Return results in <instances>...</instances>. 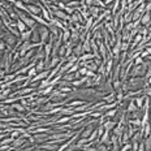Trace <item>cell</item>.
<instances>
[{"mask_svg": "<svg viewBox=\"0 0 151 151\" xmlns=\"http://www.w3.org/2000/svg\"><path fill=\"white\" fill-rule=\"evenodd\" d=\"M147 72V65L146 61L142 65H132V69L129 72V77H145Z\"/></svg>", "mask_w": 151, "mask_h": 151, "instance_id": "obj_1", "label": "cell"}, {"mask_svg": "<svg viewBox=\"0 0 151 151\" xmlns=\"http://www.w3.org/2000/svg\"><path fill=\"white\" fill-rule=\"evenodd\" d=\"M38 29H39V35H40V43H42L43 46L46 45L47 42H48L50 37H51V33H50L48 27L47 26H38Z\"/></svg>", "mask_w": 151, "mask_h": 151, "instance_id": "obj_2", "label": "cell"}, {"mask_svg": "<svg viewBox=\"0 0 151 151\" xmlns=\"http://www.w3.org/2000/svg\"><path fill=\"white\" fill-rule=\"evenodd\" d=\"M27 143V139L26 138H24L22 136H20L18 138H16V139L13 141V143L11 145L12 146V150H21L24 147V145H26Z\"/></svg>", "mask_w": 151, "mask_h": 151, "instance_id": "obj_3", "label": "cell"}, {"mask_svg": "<svg viewBox=\"0 0 151 151\" xmlns=\"http://www.w3.org/2000/svg\"><path fill=\"white\" fill-rule=\"evenodd\" d=\"M52 17H56L61 21H65V22H69V21H70V16L67 14L64 11H61V9H56V11H53Z\"/></svg>", "mask_w": 151, "mask_h": 151, "instance_id": "obj_4", "label": "cell"}, {"mask_svg": "<svg viewBox=\"0 0 151 151\" xmlns=\"http://www.w3.org/2000/svg\"><path fill=\"white\" fill-rule=\"evenodd\" d=\"M27 11H29V14H40L42 13V3L39 1L38 4H29Z\"/></svg>", "mask_w": 151, "mask_h": 151, "instance_id": "obj_5", "label": "cell"}, {"mask_svg": "<svg viewBox=\"0 0 151 151\" xmlns=\"http://www.w3.org/2000/svg\"><path fill=\"white\" fill-rule=\"evenodd\" d=\"M48 137H50L48 133H38V134H34V143H37V145L45 143V142L48 141Z\"/></svg>", "mask_w": 151, "mask_h": 151, "instance_id": "obj_6", "label": "cell"}, {"mask_svg": "<svg viewBox=\"0 0 151 151\" xmlns=\"http://www.w3.org/2000/svg\"><path fill=\"white\" fill-rule=\"evenodd\" d=\"M94 129H95V124H90V125H87V127L82 128V132H81V138H89L90 134L94 132Z\"/></svg>", "mask_w": 151, "mask_h": 151, "instance_id": "obj_7", "label": "cell"}, {"mask_svg": "<svg viewBox=\"0 0 151 151\" xmlns=\"http://www.w3.org/2000/svg\"><path fill=\"white\" fill-rule=\"evenodd\" d=\"M38 147H40V149L46 150V151H56L59 149V145H55V143H51V142H45V143H40L38 145Z\"/></svg>", "mask_w": 151, "mask_h": 151, "instance_id": "obj_8", "label": "cell"}, {"mask_svg": "<svg viewBox=\"0 0 151 151\" xmlns=\"http://www.w3.org/2000/svg\"><path fill=\"white\" fill-rule=\"evenodd\" d=\"M139 25L142 26H146V27H150L151 26V14L150 13H143L139 18Z\"/></svg>", "mask_w": 151, "mask_h": 151, "instance_id": "obj_9", "label": "cell"}, {"mask_svg": "<svg viewBox=\"0 0 151 151\" xmlns=\"http://www.w3.org/2000/svg\"><path fill=\"white\" fill-rule=\"evenodd\" d=\"M87 11H89V13L91 17L95 20V18H98L99 17V14L103 12V9L102 8H99V7H95V5H93V7H90V8H87Z\"/></svg>", "mask_w": 151, "mask_h": 151, "instance_id": "obj_10", "label": "cell"}, {"mask_svg": "<svg viewBox=\"0 0 151 151\" xmlns=\"http://www.w3.org/2000/svg\"><path fill=\"white\" fill-rule=\"evenodd\" d=\"M39 26V25H38ZM38 26L35 29L31 30V37H30V42L31 43H40V35H39V29Z\"/></svg>", "mask_w": 151, "mask_h": 151, "instance_id": "obj_11", "label": "cell"}, {"mask_svg": "<svg viewBox=\"0 0 151 151\" xmlns=\"http://www.w3.org/2000/svg\"><path fill=\"white\" fill-rule=\"evenodd\" d=\"M117 112H119L117 107H116V108H112V109H108V111H106L103 113V117H104V120H112L113 117H116Z\"/></svg>", "mask_w": 151, "mask_h": 151, "instance_id": "obj_12", "label": "cell"}, {"mask_svg": "<svg viewBox=\"0 0 151 151\" xmlns=\"http://www.w3.org/2000/svg\"><path fill=\"white\" fill-rule=\"evenodd\" d=\"M102 100L104 103H116L117 102V100H116V91H112V93L106 94V95L103 96Z\"/></svg>", "mask_w": 151, "mask_h": 151, "instance_id": "obj_13", "label": "cell"}, {"mask_svg": "<svg viewBox=\"0 0 151 151\" xmlns=\"http://www.w3.org/2000/svg\"><path fill=\"white\" fill-rule=\"evenodd\" d=\"M13 7L17 9V11H22V12H25V13H29V11H27V5L21 1V0H16V1L13 3Z\"/></svg>", "mask_w": 151, "mask_h": 151, "instance_id": "obj_14", "label": "cell"}, {"mask_svg": "<svg viewBox=\"0 0 151 151\" xmlns=\"http://www.w3.org/2000/svg\"><path fill=\"white\" fill-rule=\"evenodd\" d=\"M136 111H138V107L136 106V103H134V99H130L129 103L127 104V107H125V113H132Z\"/></svg>", "mask_w": 151, "mask_h": 151, "instance_id": "obj_15", "label": "cell"}, {"mask_svg": "<svg viewBox=\"0 0 151 151\" xmlns=\"http://www.w3.org/2000/svg\"><path fill=\"white\" fill-rule=\"evenodd\" d=\"M117 125V120H115V119H112V120H106L103 122V127H104L106 130H113V128Z\"/></svg>", "mask_w": 151, "mask_h": 151, "instance_id": "obj_16", "label": "cell"}, {"mask_svg": "<svg viewBox=\"0 0 151 151\" xmlns=\"http://www.w3.org/2000/svg\"><path fill=\"white\" fill-rule=\"evenodd\" d=\"M40 16H42L43 18H45L46 21H48V22H51V20H52V13L51 12L48 11V9H47L45 5L42 4V13H40Z\"/></svg>", "mask_w": 151, "mask_h": 151, "instance_id": "obj_17", "label": "cell"}, {"mask_svg": "<svg viewBox=\"0 0 151 151\" xmlns=\"http://www.w3.org/2000/svg\"><path fill=\"white\" fill-rule=\"evenodd\" d=\"M60 116H73L74 115V108H72V107H67L64 106L61 108L60 113H59Z\"/></svg>", "mask_w": 151, "mask_h": 151, "instance_id": "obj_18", "label": "cell"}, {"mask_svg": "<svg viewBox=\"0 0 151 151\" xmlns=\"http://www.w3.org/2000/svg\"><path fill=\"white\" fill-rule=\"evenodd\" d=\"M147 96H145V95H141V96H136V98H133L134 99V103H136V106L138 107V109H141L142 111V108H143V104H145V100H146Z\"/></svg>", "mask_w": 151, "mask_h": 151, "instance_id": "obj_19", "label": "cell"}, {"mask_svg": "<svg viewBox=\"0 0 151 151\" xmlns=\"http://www.w3.org/2000/svg\"><path fill=\"white\" fill-rule=\"evenodd\" d=\"M72 116H60V117L56 120L55 124L56 125H65V124H69V122L72 121Z\"/></svg>", "mask_w": 151, "mask_h": 151, "instance_id": "obj_20", "label": "cell"}, {"mask_svg": "<svg viewBox=\"0 0 151 151\" xmlns=\"http://www.w3.org/2000/svg\"><path fill=\"white\" fill-rule=\"evenodd\" d=\"M82 53H83V51H82V42H78L77 45L73 47V56H76V58H80Z\"/></svg>", "mask_w": 151, "mask_h": 151, "instance_id": "obj_21", "label": "cell"}, {"mask_svg": "<svg viewBox=\"0 0 151 151\" xmlns=\"http://www.w3.org/2000/svg\"><path fill=\"white\" fill-rule=\"evenodd\" d=\"M60 61H61V59L59 58V56H51V60H50L48 65H47V69H52V68H55Z\"/></svg>", "mask_w": 151, "mask_h": 151, "instance_id": "obj_22", "label": "cell"}, {"mask_svg": "<svg viewBox=\"0 0 151 151\" xmlns=\"http://www.w3.org/2000/svg\"><path fill=\"white\" fill-rule=\"evenodd\" d=\"M60 37H61V42L63 43H67L69 39H70V30L68 29H65V30H63L61 33H60Z\"/></svg>", "mask_w": 151, "mask_h": 151, "instance_id": "obj_23", "label": "cell"}, {"mask_svg": "<svg viewBox=\"0 0 151 151\" xmlns=\"http://www.w3.org/2000/svg\"><path fill=\"white\" fill-rule=\"evenodd\" d=\"M11 106H12V108H13L16 112H18V113H22V112L26 111V108H25V107L21 104L20 100H18V102H14L13 104H11Z\"/></svg>", "mask_w": 151, "mask_h": 151, "instance_id": "obj_24", "label": "cell"}, {"mask_svg": "<svg viewBox=\"0 0 151 151\" xmlns=\"http://www.w3.org/2000/svg\"><path fill=\"white\" fill-rule=\"evenodd\" d=\"M128 124L137 128V129L142 128V120H141V119H130V120H128Z\"/></svg>", "mask_w": 151, "mask_h": 151, "instance_id": "obj_25", "label": "cell"}, {"mask_svg": "<svg viewBox=\"0 0 151 151\" xmlns=\"http://www.w3.org/2000/svg\"><path fill=\"white\" fill-rule=\"evenodd\" d=\"M65 51H67V45L63 43V45L59 47V50H58V56L61 59V60H67V59H65Z\"/></svg>", "mask_w": 151, "mask_h": 151, "instance_id": "obj_26", "label": "cell"}, {"mask_svg": "<svg viewBox=\"0 0 151 151\" xmlns=\"http://www.w3.org/2000/svg\"><path fill=\"white\" fill-rule=\"evenodd\" d=\"M35 69H37L38 73H40V72L46 70V69H47V65H46L45 60H38V61L35 63Z\"/></svg>", "mask_w": 151, "mask_h": 151, "instance_id": "obj_27", "label": "cell"}, {"mask_svg": "<svg viewBox=\"0 0 151 151\" xmlns=\"http://www.w3.org/2000/svg\"><path fill=\"white\" fill-rule=\"evenodd\" d=\"M94 58H95V55H94L93 52H86V53H82V55L78 58V60L80 61H86V60H93Z\"/></svg>", "mask_w": 151, "mask_h": 151, "instance_id": "obj_28", "label": "cell"}, {"mask_svg": "<svg viewBox=\"0 0 151 151\" xmlns=\"http://www.w3.org/2000/svg\"><path fill=\"white\" fill-rule=\"evenodd\" d=\"M143 130V138H146V137H149L150 134H151V122H146V124L143 125L142 128H141Z\"/></svg>", "mask_w": 151, "mask_h": 151, "instance_id": "obj_29", "label": "cell"}, {"mask_svg": "<svg viewBox=\"0 0 151 151\" xmlns=\"http://www.w3.org/2000/svg\"><path fill=\"white\" fill-rule=\"evenodd\" d=\"M61 80L67 81V82H73L74 80H77V76H76V73H65Z\"/></svg>", "mask_w": 151, "mask_h": 151, "instance_id": "obj_30", "label": "cell"}, {"mask_svg": "<svg viewBox=\"0 0 151 151\" xmlns=\"http://www.w3.org/2000/svg\"><path fill=\"white\" fill-rule=\"evenodd\" d=\"M16 27H17V30H18V31H20V34H21V33H24L25 30H27V26L22 22V21L20 20V18H18V20H16Z\"/></svg>", "mask_w": 151, "mask_h": 151, "instance_id": "obj_31", "label": "cell"}, {"mask_svg": "<svg viewBox=\"0 0 151 151\" xmlns=\"http://www.w3.org/2000/svg\"><path fill=\"white\" fill-rule=\"evenodd\" d=\"M67 5H68V7L74 8L76 11H77V9H80L81 7H82V3H81V1H77V0H69V1L67 3Z\"/></svg>", "mask_w": 151, "mask_h": 151, "instance_id": "obj_32", "label": "cell"}, {"mask_svg": "<svg viewBox=\"0 0 151 151\" xmlns=\"http://www.w3.org/2000/svg\"><path fill=\"white\" fill-rule=\"evenodd\" d=\"M30 37H31V29H27V30H25L24 33H21L20 39L22 40V42H26V40H30Z\"/></svg>", "mask_w": 151, "mask_h": 151, "instance_id": "obj_33", "label": "cell"}, {"mask_svg": "<svg viewBox=\"0 0 151 151\" xmlns=\"http://www.w3.org/2000/svg\"><path fill=\"white\" fill-rule=\"evenodd\" d=\"M14 78H16V73H5L1 80L4 81V82H12Z\"/></svg>", "mask_w": 151, "mask_h": 151, "instance_id": "obj_34", "label": "cell"}, {"mask_svg": "<svg viewBox=\"0 0 151 151\" xmlns=\"http://www.w3.org/2000/svg\"><path fill=\"white\" fill-rule=\"evenodd\" d=\"M143 143H145V149H146V151H151V134L149 137L143 138Z\"/></svg>", "mask_w": 151, "mask_h": 151, "instance_id": "obj_35", "label": "cell"}, {"mask_svg": "<svg viewBox=\"0 0 151 151\" xmlns=\"http://www.w3.org/2000/svg\"><path fill=\"white\" fill-rule=\"evenodd\" d=\"M50 82H51V81H50L48 78H45V80H42V81H40V82H39V86H38V90H43V89H46V87L50 85Z\"/></svg>", "mask_w": 151, "mask_h": 151, "instance_id": "obj_36", "label": "cell"}, {"mask_svg": "<svg viewBox=\"0 0 151 151\" xmlns=\"http://www.w3.org/2000/svg\"><path fill=\"white\" fill-rule=\"evenodd\" d=\"M13 138H12L11 136H7V137H4L1 141H0V145H12L13 143Z\"/></svg>", "mask_w": 151, "mask_h": 151, "instance_id": "obj_37", "label": "cell"}, {"mask_svg": "<svg viewBox=\"0 0 151 151\" xmlns=\"http://www.w3.org/2000/svg\"><path fill=\"white\" fill-rule=\"evenodd\" d=\"M129 50H130V43L122 42L121 43V52H129Z\"/></svg>", "mask_w": 151, "mask_h": 151, "instance_id": "obj_38", "label": "cell"}, {"mask_svg": "<svg viewBox=\"0 0 151 151\" xmlns=\"http://www.w3.org/2000/svg\"><path fill=\"white\" fill-rule=\"evenodd\" d=\"M94 5L95 7H99V8H102V9H106V4H104V1L103 0H94Z\"/></svg>", "mask_w": 151, "mask_h": 151, "instance_id": "obj_39", "label": "cell"}, {"mask_svg": "<svg viewBox=\"0 0 151 151\" xmlns=\"http://www.w3.org/2000/svg\"><path fill=\"white\" fill-rule=\"evenodd\" d=\"M27 77H29L30 78V80H31V78H33V77H35V76L38 74V72H37V69H35V67H33V68H31L30 69V70L29 72H27Z\"/></svg>", "mask_w": 151, "mask_h": 151, "instance_id": "obj_40", "label": "cell"}, {"mask_svg": "<svg viewBox=\"0 0 151 151\" xmlns=\"http://www.w3.org/2000/svg\"><path fill=\"white\" fill-rule=\"evenodd\" d=\"M143 63H145V59H142L141 56H137V58L133 60V64L134 65H142Z\"/></svg>", "mask_w": 151, "mask_h": 151, "instance_id": "obj_41", "label": "cell"}, {"mask_svg": "<svg viewBox=\"0 0 151 151\" xmlns=\"http://www.w3.org/2000/svg\"><path fill=\"white\" fill-rule=\"evenodd\" d=\"M7 45H5V42H4V40H3V39H0V52H3V53H4L5 51H7Z\"/></svg>", "mask_w": 151, "mask_h": 151, "instance_id": "obj_42", "label": "cell"}, {"mask_svg": "<svg viewBox=\"0 0 151 151\" xmlns=\"http://www.w3.org/2000/svg\"><path fill=\"white\" fill-rule=\"evenodd\" d=\"M87 72H89V69H87L86 67H81L80 69H78V73L82 76V77H83V76H86V74H87Z\"/></svg>", "mask_w": 151, "mask_h": 151, "instance_id": "obj_43", "label": "cell"}, {"mask_svg": "<svg viewBox=\"0 0 151 151\" xmlns=\"http://www.w3.org/2000/svg\"><path fill=\"white\" fill-rule=\"evenodd\" d=\"M64 12H65L67 14L70 16V14H73L74 12H76V9H74V8H72V7H68V5H67V7H65V9H64Z\"/></svg>", "mask_w": 151, "mask_h": 151, "instance_id": "obj_44", "label": "cell"}, {"mask_svg": "<svg viewBox=\"0 0 151 151\" xmlns=\"http://www.w3.org/2000/svg\"><path fill=\"white\" fill-rule=\"evenodd\" d=\"M12 146L11 145H0V151H11Z\"/></svg>", "mask_w": 151, "mask_h": 151, "instance_id": "obj_45", "label": "cell"}, {"mask_svg": "<svg viewBox=\"0 0 151 151\" xmlns=\"http://www.w3.org/2000/svg\"><path fill=\"white\" fill-rule=\"evenodd\" d=\"M22 3H25L26 5H29V4H38L39 3V0H21Z\"/></svg>", "mask_w": 151, "mask_h": 151, "instance_id": "obj_46", "label": "cell"}, {"mask_svg": "<svg viewBox=\"0 0 151 151\" xmlns=\"http://www.w3.org/2000/svg\"><path fill=\"white\" fill-rule=\"evenodd\" d=\"M82 4H85L87 8H90V7H93L94 5V0H83Z\"/></svg>", "mask_w": 151, "mask_h": 151, "instance_id": "obj_47", "label": "cell"}, {"mask_svg": "<svg viewBox=\"0 0 151 151\" xmlns=\"http://www.w3.org/2000/svg\"><path fill=\"white\" fill-rule=\"evenodd\" d=\"M137 151H146V149H145V143H143V139L139 142V145H138V149Z\"/></svg>", "mask_w": 151, "mask_h": 151, "instance_id": "obj_48", "label": "cell"}, {"mask_svg": "<svg viewBox=\"0 0 151 151\" xmlns=\"http://www.w3.org/2000/svg\"><path fill=\"white\" fill-rule=\"evenodd\" d=\"M103 1H104L106 7H109L111 4H113V1H115V0H103Z\"/></svg>", "mask_w": 151, "mask_h": 151, "instance_id": "obj_49", "label": "cell"}, {"mask_svg": "<svg viewBox=\"0 0 151 151\" xmlns=\"http://www.w3.org/2000/svg\"><path fill=\"white\" fill-rule=\"evenodd\" d=\"M0 29H1V30H5V29H7V27H5V25H4V21H3L1 18H0Z\"/></svg>", "mask_w": 151, "mask_h": 151, "instance_id": "obj_50", "label": "cell"}, {"mask_svg": "<svg viewBox=\"0 0 151 151\" xmlns=\"http://www.w3.org/2000/svg\"><path fill=\"white\" fill-rule=\"evenodd\" d=\"M145 51L147 52V56H151V47H145Z\"/></svg>", "mask_w": 151, "mask_h": 151, "instance_id": "obj_51", "label": "cell"}, {"mask_svg": "<svg viewBox=\"0 0 151 151\" xmlns=\"http://www.w3.org/2000/svg\"><path fill=\"white\" fill-rule=\"evenodd\" d=\"M134 1H136V0H128V5L132 4V3H134Z\"/></svg>", "mask_w": 151, "mask_h": 151, "instance_id": "obj_52", "label": "cell"}, {"mask_svg": "<svg viewBox=\"0 0 151 151\" xmlns=\"http://www.w3.org/2000/svg\"><path fill=\"white\" fill-rule=\"evenodd\" d=\"M77 1H81V0H77Z\"/></svg>", "mask_w": 151, "mask_h": 151, "instance_id": "obj_53", "label": "cell"}]
</instances>
